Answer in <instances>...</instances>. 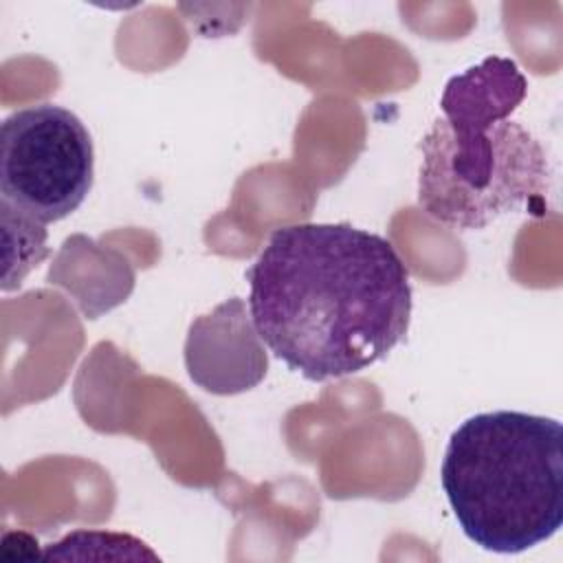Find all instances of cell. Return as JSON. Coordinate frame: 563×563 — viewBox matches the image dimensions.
Returning a JSON list of instances; mask_svg holds the SVG:
<instances>
[{"label":"cell","instance_id":"1","mask_svg":"<svg viewBox=\"0 0 563 563\" xmlns=\"http://www.w3.org/2000/svg\"><path fill=\"white\" fill-rule=\"evenodd\" d=\"M246 282L257 336L312 383L363 372L409 330L402 257L387 238L345 222L275 229Z\"/></svg>","mask_w":563,"mask_h":563},{"label":"cell","instance_id":"2","mask_svg":"<svg viewBox=\"0 0 563 563\" xmlns=\"http://www.w3.org/2000/svg\"><path fill=\"white\" fill-rule=\"evenodd\" d=\"M528 81L510 57L490 55L453 75L420 143V209L455 229H486L499 216L541 213L550 194L543 145L510 114Z\"/></svg>","mask_w":563,"mask_h":563},{"label":"cell","instance_id":"3","mask_svg":"<svg viewBox=\"0 0 563 563\" xmlns=\"http://www.w3.org/2000/svg\"><path fill=\"white\" fill-rule=\"evenodd\" d=\"M561 422L526 411H484L449 438L440 484L462 532L482 550L519 554L563 523Z\"/></svg>","mask_w":563,"mask_h":563},{"label":"cell","instance_id":"4","mask_svg":"<svg viewBox=\"0 0 563 563\" xmlns=\"http://www.w3.org/2000/svg\"><path fill=\"white\" fill-rule=\"evenodd\" d=\"M95 150L81 119L55 103L15 110L0 130L2 202L42 222H59L92 189Z\"/></svg>","mask_w":563,"mask_h":563},{"label":"cell","instance_id":"5","mask_svg":"<svg viewBox=\"0 0 563 563\" xmlns=\"http://www.w3.org/2000/svg\"><path fill=\"white\" fill-rule=\"evenodd\" d=\"M257 332L253 321L244 317L242 299L224 301L213 310V314L200 317L191 323L187 336V369L189 376L213 394H233L231 372L227 369V356L235 372L240 391L251 389L266 374V356H244L231 350L255 347Z\"/></svg>","mask_w":563,"mask_h":563},{"label":"cell","instance_id":"6","mask_svg":"<svg viewBox=\"0 0 563 563\" xmlns=\"http://www.w3.org/2000/svg\"><path fill=\"white\" fill-rule=\"evenodd\" d=\"M2 242H4V273L2 288L11 290L48 255L46 224L20 213L0 200Z\"/></svg>","mask_w":563,"mask_h":563},{"label":"cell","instance_id":"7","mask_svg":"<svg viewBox=\"0 0 563 563\" xmlns=\"http://www.w3.org/2000/svg\"><path fill=\"white\" fill-rule=\"evenodd\" d=\"M42 559H152L158 554L132 534L103 530H75L64 539L48 543Z\"/></svg>","mask_w":563,"mask_h":563}]
</instances>
